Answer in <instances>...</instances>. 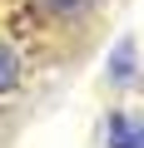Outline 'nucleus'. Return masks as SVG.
<instances>
[{
    "label": "nucleus",
    "instance_id": "nucleus-4",
    "mask_svg": "<svg viewBox=\"0 0 144 148\" xmlns=\"http://www.w3.org/2000/svg\"><path fill=\"white\" fill-rule=\"evenodd\" d=\"M55 10H60V15H85L90 0H55Z\"/></svg>",
    "mask_w": 144,
    "mask_h": 148
},
{
    "label": "nucleus",
    "instance_id": "nucleus-2",
    "mask_svg": "<svg viewBox=\"0 0 144 148\" xmlns=\"http://www.w3.org/2000/svg\"><path fill=\"white\" fill-rule=\"evenodd\" d=\"M134 74H139V64H134V35H124L119 45H114V59H109V84H134Z\"/></svg>",
    "mask_w": 144,
    "mask_h": 148
},
{
    "label": "nucleus",
    "instance_id": "nucleus-1",
    "mask_svg": "<svg viewBox=\"0 0 144 148\" xmlns=\"http://www.w3.org/2000/svg\"><path fill=\"white\" fill-rule=\"evenodd\" d=\"M104 143H109V148H144V133H139V114L109 109V119H104Z\"/></svg>",
    "mask_w": 144,
    "mask_h": 148
},
{
    "label": "nucleus",
    "instance_id": "nucleus-3",
    "mask_svg": "<svg viewBox=\"0 0 144 148\" xmlns=\"http://www.w3.org/2000/svg\"><path fill=\"white\" fill-rule=\"evenodd\" d=\"M20 89V54L0 45V94H15Z\"/></svg>",
    "mask_w": 144,
    "mask_h": 148
}]
</instances>
